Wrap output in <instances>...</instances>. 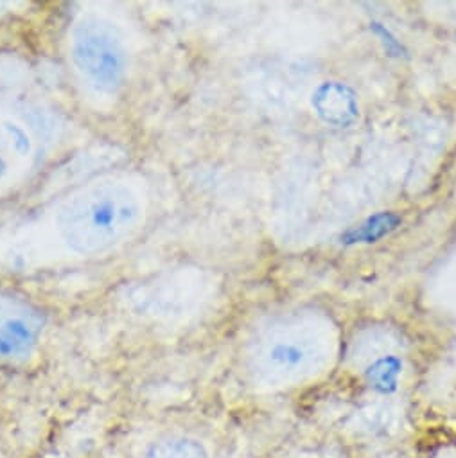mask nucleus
Segmentation results:
<instances>
[{
	"label": "nucleus",
	"instance_id": "f257e3e1",
	"mask_svg": "<svg viewBox=\"0 0 456 458\" xmlns=\"http://www.w3.org/2000/svg\"><path fill=\"white\" fill-rule=\"evenodd\" d=\"M146 210V194L137 183L124 176H101L58 203L55 231L69 252L94 258L130 240L144 223Z\"/></svg>",
	"mask_w": 456,
	"mask_h": 458
},
{
	"label": "nucleus",
	"instance_id": "f03ea898",
	"mask_svg": "<svg viewBox=\"0 0 456 458\" xmlns=\"http://www.w3.org/2000/svg\"><path fill=\"white\" fill-rule=\"evenodd\" d=\"M69 58L78 78L97 96L114 98L128 83L130 46L119 26L106 17L85 13L72 24Z\"/></svg>",
	"mask_w": 456,
	"mask_h": 458
},
{
	"label": "nucleus",
	"instance_id": "7ed1b4c3",
	"mask_svg": "<svg viewBox=\"0 0 456 458\" xmlns=\"http://www.w3.org/2000/svg\"><path fill=\"white\" fill-rule=\"evenodd\" d=\"M47 335V315L35 302L0 290V369L21 370L37 361Z\"/></svg>",
	"mask_w": 456,
	"mask_h": 458
},
{
	"label": "nucleus",
	"instance_id": "20e7f679",
	"mask_svg": "<svg viewBox=\"0 0 456 458\" xmlns=\"http://www.w3.org/2000/svg\"><path fill=\"white\" fill-rule=\"evenodd\" d=\"M121 458H214L210 444L180 426L149 428L124 447Z\"/></svg>",
	"mask_w": 456,
	"mask_h": 458
},
{
	"label": "nucleus",
	"instance_id": "39448f33",
	"mask_svg": "<svg viewBox=\"0 0 456 458\" xmlns=\"http://www.w3.org/2000/svg\"><path fill=\"white\" fill-rule=\"evenodd\" d=\"M35 151L28 128L15 119L0 121V183L8 182L15 169H21Z\"/></svg>",
	"mask_w": 456,
	"mask_h": 458
}]
</instances>
